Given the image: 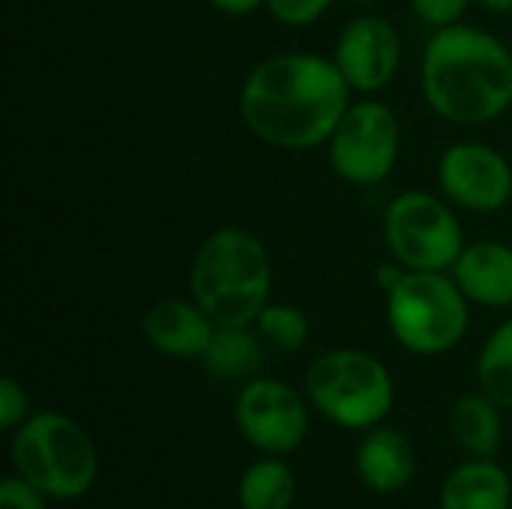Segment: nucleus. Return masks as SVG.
<instances>
[{"mask_svg":"<svg viewBox=\"0 0 512 509\" xmlns=\"http://www.w3.org/2000/svg\"><path fill=\"white\" fill-rule=\"evenodd\" d=\"M351 105V84L333 57L288 51L258 63L240 87V117L264 144L327 147Z\"/></svg>","mask_w":512,"mask_h":509,"instance_id":"nucleus-1","label":"nucleus"},{"mask_svg":"<svg viewBox=\"0 0 512 509\" xmlns=\"http://www.w3.org/2000/svg\"><path fill=\"white\" fill-rule=\"evenodd\" d=\"M420 87L438 117L492 123L512 105V48L462 21L438 27L423 48Z\"/></svg>","mask_w":512,"mask_h":509,"instance_id":"nucleus-2","label":"nucleus"},{"mask_svg":"<svg viewBox=\"0 0 512 509\" xmlns=\"http://www.w3.org/2000/svg\"><path fill=\"white\" fill-rule=\"evenodd\" d=\"M192 300L216 324H255L270 303L273 267L261 237L246 228H216L204 237L189 270Z\"/></svg>","mask_w":512,"mask_h":509,"instance_id":"nucleus-3","label":"nucleus"},{"mask_svg":"<svg viewBox=\"0 0 512 509\" xmlns=\"http://www.w3.org/2000/svg\"><path fill=\"white\" fill-rule=\"evenodd\" d=\"M12 465L48 501H78L99 477V456L90 435L60 411L30 414L12 432Z\"/></svg>","mask_w":512,"mask_h":509,"instance_id":"nucleus-4","label":"nucleus"},{"mask_svg":"<svg viewBox=\"0 0 512 509\" xmlns=\"http://www.w3.org/2000/svg\"><path fill=\"white\" fill-rule=\"evenodd\" d=\"M306 399L339 429L369 432L387 420L396 387L378 357L357 348H336L315 357L306 369Z\"/></svg>","mask_w":512,"mask_h":509,"instance_id":"nucleus-5","label":"nucleus"},{"mask_svg":"<svg viewBox=\"0 0 512 509\" xmlns=\"http://www.w3.org/2000/svg\"><path fill=\"white\" fill-rule=\"evenodd\" d=\"M384 297L393 339L417 357L447 354L468 333L471 300L447 270H408Z\"/></svg>","mask_w":512,"mask_h":509,"instance_id":"nucleus-6","label":"nucleus"},{"mask_svg":"<svg viewBox=\"0 0 512 509\" xmlns=\"http://www.w3.org/2000/svg\"><path fill=\"white\" fill-rule=\"evenodd\" d=\"M384 240L408 270H453L465 249L453 207L429 192H405L384 210Z\"/></svg>","mask_w":512,"mask_h":509,"instance_id":"nucleus-7","label":"nucleus"},{"mask_svg":"<svg viewBox=\"0 0 512 509\" xmlns=\"http://www.w3.org/2000/svg\"><path fill=\"white\" fill-rule=\"evenodd\" d=\"M330 168L354 186H375L390 177L399 159V120L378 99L351 102L327 141Z\"/></svg>","mask_w":512,"mask_h":509,"instance_id":"nucleus-8","label":"nucleus"},{"mask_svg":"<svg viewBox=\"0 0 512 509\" xmlns=\"http://www.w3.org/2000/svg\"><path fill=\"white\" fill-rule=\"evenodd\" d=\"M240 435L264 456H291L309 435V399L276 378H252L234 402Z\"/></svg>","mask_w":512,"mask_h":509,"instance_id":"nucleus-9","label":"nucleus"},{"mask_svg":"<svg viewBox=\"0 0 512 509\" xmlns=\"http://www.w3.org/2000/svg\"><path fill=\"white\" fill-rule=\"evenodd\" d=\"M444 198L471 213H495L512 198V165L483 141H462L444 150L438 162Z\"/></svg>","mask_w":512,"mask_h":509,"instance_id":"nucleus-10","label":"nucleus"},{"mask_svg":"<svg viewBox=\"0 0 512 509\" xmlns=\"http://www.w3.org/2000/svg\"><path fill=\"white\" fill-rule=\"evenodd\" d=\"M333 60L351 90L378 93L384 90L402 63V39L396 27L381 15H360L348 21L336 39Z\"/></svg>","mask_w":512,"mask_h":509,"instance_id":"nucleus-11","label":"nucleus"},{"mask_svg":"<svg viewBox=\"0 0 512 509\" xmlns=\"http://www.w3.org/2000/svg\"><path fill=\"white\" fill-rule=\"evenodd\" d=\"M144 339L165 357L177 360H201L213 333L216 321L195 303V300H159L144 315Z\"/></svg>","mask_w":512,"mask_h":509,"instance_id":"nucleus-12","label":"nucleus"},{"mask_svg":"<svg viewBox=\"0 0 512 509\" xmlns=\"http://www.w3.org/2000/svg\"><path fill=\"white\" fill-rule=\"evenodd\" d=\"M453 279L471 303L507 309L512 306V246L498 240L465 246L453 264Z\"/></svg>","mask_w":512,"mask_h":509,"instance_id":"nucleus-13","label":"nucleus"},{"mask_svg":"<svg viewBox=\"0 0 512 509\" xmlns=\"http://www.w3.org/2000/svg\"><path fill=\"white\" fill-rule=\"evenodd\" d=\"M354 468L366 489L378 495H393V492H402L414 480L417 456H414L408 435L390 426H375L360 441Z\"/></svg>","mask_w":512,"mask_h":509,"instance_id":"nucleus-14","label":"nucleus"},{"mask_svg":"<svg viewBox=\"0 0 512 509\" xmlns=\"http://www.w3.org/2000/svg\"><path fill=\"white\" fill-rule=\"evenodd\" d=\"M441 509H510L512 480L495 459L459 465L441 486Z\"/></svg>","mask_w":512,"mask_h":509,"instance_id":"nucleus-15","label":"nucleus"},{"mask_svg":"<svg viewBox=\"0 0 512 509\" xmlns=\"http://www.w3.org/2000/svg\"><path fill=\"white\" fill-rule=\"evenodd\" d=\"M264 363V339L255 324H216V333L201 357L213 381H252Z\"/></svg>","mask_w":512,"mask_h":509,"instance_id":"nucleus-16","label":"nucleus"},{"mask_svg":"<svg viewBox=\"0 0 512 509\" xmlns=\"http://www.w3.org/2000/svg\"><path fill=\"white\" fill-rule=\"evenodd\" d=\"M501 405L480 393H465L456 399L450 411V429L453 438L477 459H492L504 441V420H501Z\"/></svg>","mask_w":512,"mask_h":509,"instance_id":"nucleus-17","label":"nucleus"},{"mask_svg":"<svg viewBox=\"0 0 512 509\" xmlns=\"http://www.w3.org/2000/svg\"><path fill=\"white\" fill-rule=\"evenodd\" d=\"M297 498L294 471L282 456H267L252 462L237 486V501L243 509H291Z\"/></svg>","mask_w":512,"mask_h":509,"instance_id":"nucleus-18","label":"nucleus"},{"mask_svg":"<svg viewBox=\"0 0 512 509\" xmlns=\"http://www.w3.org/2000/svg\"><path fill=\"white\" fill-rule=\"evenodd\" d=\"M480 390L492 396L504 411H512V318L498 324L486 339L477 360Z\"/></svg>","mask_w":512,"mask_h":509,"instance_id":"nucleus-19","label":"nucleus"},{"mask_svg":"<svg viewBox=\"0 0 512 509\" xmlns=\"http://www.w3.org/2000/svg\"><path fill=\"white\" fill-rule=\"evenodd\" d=\"M255 330L261 333L264 345L282 354H294L309 342L312 324L303 309L288 303H267L264 312L255 318Z\"/></svg>","mask_w":512,"mask_h":509,"instance_id":"nucleus-20","label":"nucleus"},{"mask_svg":"<svg viewBox=\"0 0 512 509\" xmlns=\"http://www.w3.org/2000/svg\"><path fill=\"white\" fill-rule=\"evenodd\" d=\"M27 417H30V396L15 378L6 375L0 381V429L15 432Z\"/></svg>","mask_w":512,"mask_h":509,"instance_id":"nucleus-21","label":"nucleus"},{"mask_svg":"<svg viewBox=\"0 0 512 509\" xmlns=\"http://www.w3.org/2000/svg\"><path fill=\"white\" fill-rule=\"evenodd\" d=\"M333 0H267L264 6L270 9V15L288 27H306L312 21H318Z\"/></svg>","mask_w":512,"mask_h":509,"instance_id":"nucleus-22","label":"nucleus"},{"mask_svg":"<svg viewBox=\"0 0 512 509\" xmlns=\"http://www.w3.org/2000/svg\"><path fill=\"white\" fill-rule=\"evenodd\" d=\"M471 0H411L414 12L420 21H426L429 27H450V24H459L465 9H468Z\"/></svg>","mask_w":512,"mask_h":509,"instance_id":"nucleus-23","label":"nucleus"},{"mask_svg":"<svg viewBox=\"0 0 512 509\" xmlns=\"http://www.w3.org/2000/svg\"><path fill=\"white\" fill-rule=\"evenodd\" d=\"M0 509H48V498L15 474L0 483Z\"/></svg>","mask_w":512,"mask_h":509,"instance_id":"nucleus-24","label":"nucleus"},{"mask_svg":"<svg viewBox=\"0 0 512 509\" xmlns=\"http://www.w3.org/2000/svg\"><path fill=\"white\" fill-rule=\"evenodd\" d=\"M405 273H408V267H402L399 261H393V264H378V270H375V285L387 294V291H393V288L402 282Z\"/></svg>","mask_w":512,"mask_h":509,"instance_id":"nucleus-25","label":"nucleus"},{"mask_svg":"<svg viewBox=\"0 0 512 509\" xmlns=\"http://www.w3.org/2000/svg\"><path fill=\"white\" fill-rule=\"evenodd\" d=\"M213 9H219V12H225V15H249V12H255L261 3H267V0H207Z\"/></svg>","mask_w":512,"mask_h":509,"instance_id":"nucleus-26","label":"nucleus"},{"mask_svg":"<svg viewBox=\"0 0 512 509\" xmlns=\"http://www.w3.org/2000/svg\"><path fill=\"white\" fill-rule=\"evenodd\" d=\"M489 12H512V0H480Z\"/></svg>","mask_w":512,"mask_h":509,"instance_id":"nucleus-27","label":"nucleus"},{"mask_svg":"<svg viewBox=\"0 0 512 509\" xmlns=\"http://www.w3.org/2000/svg\"><path fill=\"white\" fill-rule=\"evenodd\" d=\"M354 3H375V0H354Z\"/></svg>","mask_w":512,"mask_h":509,"instance_id":"nucleus-28","label":"nucleus"},{"mask_svg":"<svg viewBox=\"0 0 512 509\" xmlns=\"http://www.w3.org/2000/svg\"><path fill=\"white\" fill-rule=\"evenodd\" d=\"M510 48H512V45H510Z\"/></svg>","mask_w":512,"mask_h":509,"instance_id":"nucleus-29","label":"nucleus"}]
</instances>
